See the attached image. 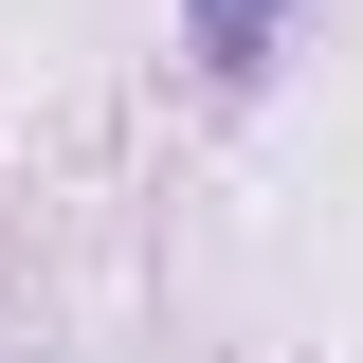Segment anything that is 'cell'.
Segmentation results:
<instances>
[{
	"label": "cell",
	"instance_id": "cell-1",
	"mask_svg": "<svg viewBox=\"0 0 363 363\" xmlns=\"http://www.w3.org/2000/svg\"><path fill=\"white\" fill-rule=\"evenodd\" d=\"M200 55H218V73H255V55H272V0H200Z\"/></svg>",
	"mask_w": 363,
	"mask_h": 363
}]
</instances>
